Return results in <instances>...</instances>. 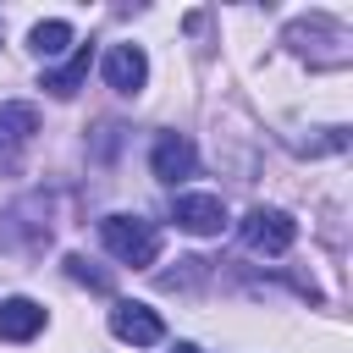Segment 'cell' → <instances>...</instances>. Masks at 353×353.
<instances>
[{
    "instance_id": "cell-1",
    "label": "cell",
    "mask_w": 353,
    "mask_h": 353,
    "mask_svg": "<svg viewBox=\"0 0 353 353\" xmlns=\"http://www.w3.org/2000/svg\"><path fill=\"white\" fill-rule=\"evenodd\" d=\"M99 243H105L121 265H132V270H149L154 254H160V232H154V221H143V215H105V221H99Z\"/></svg>"
},
{
    "instance_id": "cell-2",
    "label": "cell",
    "mask_w": 353,
    "mask_h": 353,
    "mask_svg": "<svg viewBox=\"0 0 353 353\" xmlns=\"http://www.w3.org/2000/svg\"><path fill=\"white\" fill-rule=\"evenodd\" d=\"M292 237H298V221L287 215V210H248L243 215V243L254 248V254H287L292 248Z\"/></svg>"
},
{
    "instance_id": "cell-3",
    "label": "cell",
    "mask_w": 353,
    "mask_h": 353,
    "mask_svg": "<svg viewBox=\"0 0 353 353\" xmlns=\"http://www.w3.org/2000/svg\"><path fill=\"white\" fill-rule=\"evenodd\" d=\"M110 336L127 342V347H154V342L165 336V320H160L149 303L121 298V303H110Z\"/></svg>"
},
{
    "instance_id": "cell-4",
    "label": "cell",
    "mask_w": 353,
    "mask_h": 353,
    "mask_svg": "<svg viewBox=\"0 0 353 353\" xmlns=\"http://www.w3.org/2000/svg\"><path fill=\"white\" fill-rule=\"evenodd\" d=\"M193 165H199V149L182 138V132H160L154 138V149H149V171L160 176V182H188L193 176Z\"/></svg>"
},
{
    "instance_id": "cell-5",
    "label": "cell",
    "mask_w": 353,
    "mask_h": 353,
    "mask_svg": "<svg viewBox=\"0 0 353 353\" xmlns=\"http://www.w3.org/2000/svg\"><path fill=\"white\" fill-rule=\"evenodd\" d=\"M171 221H176L182 232H193V237H215V232L226 226V204H221L215 193H176Z\"/></svg>"
},
{
    "instance_id": "cell-6",
    "label": "cell",
    "mask_w": 353,
    "mask_h": 353,
    "mask_svg": "<svg viewBox=\"0 0 353 353\" xmlns=\"http://www.w3.org/2000/svg\"><path fill=\"white\" fill-rule=\"evenodd\" d=\"M99 72H105V83H110L116 94H138V88L149 83V55H143L138 44H110L105 61H99Z\"/></svg>"
},
{
    "instance_id": "cell-7",
    "label": "cell",
    "mask_w": 353,
    "mask_h": 353,
    "mask_svg": "<svg viewBox=\"0 0 353 353\" xmlns=\"http://www.w3.org/2000/svg\"><path fill=\"white\" fill-rule=\"evenodd\" d=\"M33 132H39V110H33V105H22V99L0 105V160L22 154V149L33 143Z\"/></svg>"
},
{
    "instance_id": "cell-8",
    "label": "cell",
    "mask_w": 353,
    "mask_h": 353,
    "mask_svg": "<svg viewBox=\"0 0 353 353\" xmlns=\"http://www.w3.org/2000/svg\"><path fill=\"white\" fill-rule=\"evenodd\" d=\"M44 331V309L33 298H6L0 303V336L6 342H33Z\"/></svg>"
},
{
    "instance_id": "cell-9",
    "label": "cell",
    "mask_w": 353,
    "mask_h": 353,
    "mask_svg": "<svg viewBox=\"0 0 353 353\" xmlns=\"http://www.w3.org/2000/svg\"><path fill=\"white\" fill-rule=\"evenodd\" d=\"M66 44H72V22H61V17H50V22H39V28L28 33V50H33L39 61L66 55Z\"/></svg>"
},
{
    "instance_id": "cell-10",
    "label": "cell",
    "mask_w": 353,
    "mask_h": 353,
    "mask_svg": "<svg viewBox=\"0 0 353 353\" xmlns=\"http://www.w3.org/2000/svg\"><path fill=\"white\" fill-rule=\"evenodd\" d=\"M83 77H88V50H77L61 72H44V88H50L55 99H72V94L83 88Z\"/></svg>"
},
{
    "instance_id": "cell-11",
    "label": "cell",
    "mask_w": 353,
    "mask_h": 353,
    "mask_svg": "<svg viewBox=\"0 0 353 353\" xmlns=\"http://www.w3.org/2000/svg\"><path fill=\"white\" fill-rule=\"evenodd\" d=\"M66 270H72L77 281H88V287H99V292L110 287V276H105V270H88V259H83V254H66Z\"/></svg>"
},
{
    "instance_id": "cell-12",
    "label": "cell",
    "mask_w": 353,
    "mask_h": 353,
    "mask_svg": "<svg viewBox=\"0 0 353 353\" xmlns=\"http://www.w3.org/2000/svg\"><path fill=\"white\" fill-rule=\"evenodd\" d=\"M171 353H199V347H193V342H176V347H171Z\"/></svg>"
}]
</instances>
